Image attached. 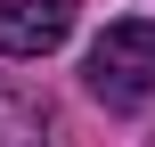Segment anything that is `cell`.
<instances>
[{"instance_id":"2","label":"cell","mask_w":155,"mask_h":147,"mask_svg":"<svg viewBox=\"0 0 155 147\" xmlns=\"http://www.w3.org/2000/svg\"><path fill=\"white\" fill-rule=\"evenodd\" d=\"M74 33V0H0V57H49Z\"/></svg>"},{"instance_id":"3","label":"cell","mask_w":155,"mask_h":147,"mask_svg":"<svg viewBox=\"0 0 155 147\" xmlns=\"http://www.w3.org/2000/svg\"><path fill=\"white\" fill-rule=\"evenodd\" d=\"M0 147H49L41 106H25V98H8V90H0Z\"/></svg>"},{"instance_id":"1","label":"cell","mask_w":155,"mask_h":147,"mask_svg":"<svg viewBox=\"0 0 155 147\" xmlns=\"http://www.w3.org/2000/svg\"><path fill=\"white\" fill-rule=\"evenodd\" d=\"M82 82H90V98H106V106H147L155 98V25L147 16L106 25V33L90 41V57H82Z\"/></svg>"}]
</instances>
